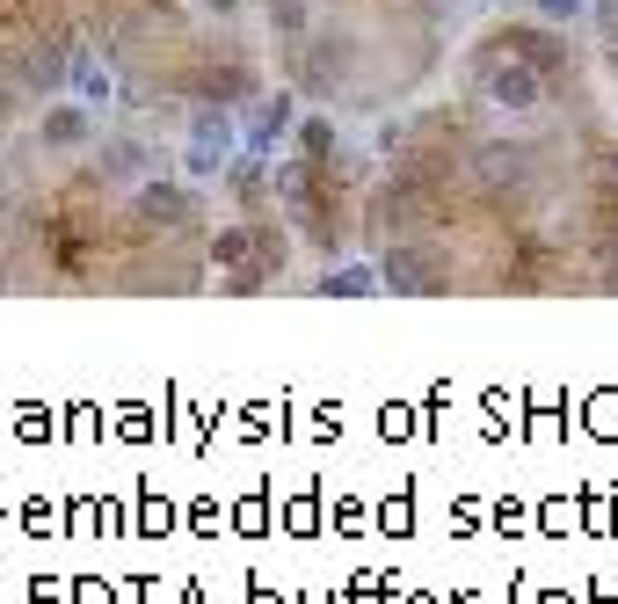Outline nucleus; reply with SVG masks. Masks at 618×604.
Returning a JSON list of instances; mask_svg holds the SVG:
<instances>
[{"label": "nucleus", "mask_w": 618, "mask_h": 604, "mask_svg": "<svg viewBox=\"0 0 618 604\" xmlns=\"http://www.w3.org/2000/svg\"><path fill=\"white\" fill-rule=\"evenodd\" d=\"M386 277L379 269H328V277H320V291H335V299H364V291H379Z\"/></svg>", "instance_id": "nucleus-5"}, {"label": "nucleus", "mask_w": 618, "mask_h": 604, "mask_svg": "<svg viewBox=\"0 0 618 604\" xmlns=\"http://www.w3.org/2000/svg\"><path fill=\"white\" fill-rule=\"evenodd\" d=\"M37 139L45 146H59V153H66V146H88L96 139V102H45V117H37Z\"/></svg>", "instance_id": "nucleus-2"}, {"label": "nucleus", "mask_w": 618, "mask_h": 604, "mask_svg": "<svg viewBox=\"0 0 618 604\" xmlns=\"http://www.w3.org/2000/svg\"><path fill=\"white\" fill-rule=\"evenodd\" d=\"M452 8H466V0H452Z\"/></svg>", "instance_id": "nucleus-8"}, {"label": "nucleus", "mask_w": 618, "mask_h": 604, "mask_svg": "<svg viewBox=\"0 0 618 604\" xmlns=\"http://www.w3.org/2000/svg\"><path fill=\"white\" fill-rule=\"evenodd\" d=\"M611 168H618V161H611Z\"/></svg>", "instance_id": "nucleus-9"}, {"label": "nucleus", "mask_w": 618, "mask_h": 604, "mask_svg": "<svg viewBox=\"0 0 618 604\" xmlns=\"http://www.w3.org/2000/svg\"><path fill=\"white\" fill-rule=\"evenodd\" d=\"M285 117H291V102H285V96L262 102V110H255V131H248V153H269V139L285 131Z\"/></svg>", "instance_id": "nucleus-4"}, {"label": "nucleus", "mask_w": 618, "mask_h": 604, "mask_svg": "<svg viewBox=\"0 0 618 604\" xmlns=\"http://www.w3.org/2000/svg\"><path fill=\"white\" fill-rule=\"evenodd\" d=\"M539 15H546V23H575V15H582V0H539Z\"/></svg>", "instance_id": "nucleus-6"}, {"label": "nucleus", "mask_w": 618, "mask_h": 604, "mask_svg": "<svg viewBox=\"0 0 618 604\" xmlns=\"http://www.w3.org/2000/svg\"><path fill=\"white\" fill-rule=\"evenodd\" d=\"M66 88H73L80 102H110V73H102L88 51H73V59H66Z\"/></svg>", "instance_id": "nucleus-3"}, {"label": "nucleus", "mask_w": 618, "mask_h": 604, "mask_svg": "<svg viewBox=\"0 0 618 604\" xmlns=\"http://www.w3.org/2000/svg\"><path fill=\"white\" fill-rule=\"evenodd\" d=\"M240 124L226 117V110H197L190 117V153H182V161H190V175H218V168H234V153H240Z\"/></svg>", "instance_id": "nucleus-1"}, {"label": "nucleus", "mask_w": 618, "mask_h": 604, "mask_svg": "<svg viewBox=\"0 0 618 604\" xmlns=\"http://www.w3.org/2000/svg\"><path fill=\"white\" fill-rule=\"evenodd\" d=\"M596 23H604V37L618 45V0H596Z\"/></svg>", "instance_id": "nucleus-7"}]
</instances>
